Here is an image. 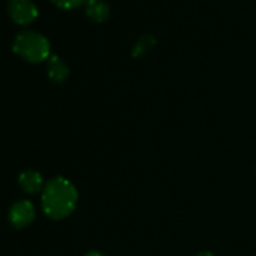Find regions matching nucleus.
<instances>
[{
  "instance_id": "f257e3e1",
  "label": "nucleus",
  "mask_w": 256,
  "mask_h": 256,
  "mask_svg": "<svg viewBox=\"0 0 256 256\" xmlns=\"http://www.w3.org/2000/svg\"><path fill=\"white\" fill-rule=\"evenodd\" d=\"M78 202V192L76 186L64 178L54 176L46 182L41 204L47 217L52 220H64L71 216Z\"/></svg>"
},
{
  "instance_id": "f03ea898",
  "label": "nucleus",
  "mask_w": 256,
  "mask_h": 256,
  "mask_svg": "<svg viewBox=\"0 0 256 256\" xmlns=\"http://www.w3.org/2000/svg\"><path fill=\"white\" fill-rule=\"evenodd\" d=\"M12 50L17 56L29 64H41L52 56V46L47 36L36 30L20 32L12 42Z\"/></svg>"
},
{
  "instance_id": "7ed1b4c3",
  "label": "nucleus",
  "mask_w": 256,
  "mask_h": 256,
  "mask_svg": "<svg viewBox=\"0 0 256 256\" xmlns=\"http://www.w3.org/2000/svg\"><path fill=\"white\" fill-rule=\"evenodd\" d=\"M8 16L16 24L29 26L38 18L40 11L34 0H8Z\"/></svg>"
},
{
  "instance_id": "20e7f679",
  "label": "nucleus",
  "mask_w": 256,
  "mask_h": 256,
  "mask_svg": "<svg viewBox=\"0 0 256 256\" xmlns=\"http://www.w3.org/2000/svg\"><path fill=\"white\" fill-rule=\"evenodd\" d=\"M35 206L30 200H17L10 210V222L16 229H24L35 220Z\"/></svg>"
},
{
  "instance_id": "39448f33",
  "label": "nucleus",
  "mask_w": 256,
  "mask_h": 256,
  "mask_svg": "<svg viewBox=\"0 0 256 256\" xmlns=\"http://www.w3.org/2000/svg\"><path fill=\"white\" fill-rule=\"evenodd\" d=\"M18 186L24 193L35 194L41 190H44V178L38 170L28 169L18 175Z\"/></svg>"
},
{
  "instance_id": "423d86ee",
  "label": "nucleus",
  "mask_w": 256,
  "mask_h": 256,
  "mask_svg": "<svg viewBox=\"0 0 256 256\" xmlns=\"http://www.w3.org/2000/svg\"><path fill=\"white\" fill-rule=\"evenodd\" d=\"M47 76L53 83H64L70 76V68L60 56L52 54L47 60Z\"/></svg>"
},
{
  "instance_id": "0eeeda50",
  "label": "nucleus",
  "mask_w": 256,
  "mask_h": 256,
  "mask_svg": "<svg viewBox=\"0 0 256 256\" xmlns=\"http://www.w3.org/2000/svg\"><path fill=\"white\" fill-rule=\"evenodd\" d=\"M84 12L92 23H106L110 17V8L104 0H86Z\"/></svg>"
},
{
  "instance_id": "6e6552de",
  "label": "nucleus",
  "mask_w": 256,
  "mask_h": 256,
  "mask_svg": "<svg viewBox=\"0 0 256 256\" xmlns=\"http://www.w3.org/2000/svg\"><path fill=\"white\" fill-rule=\"evenodd\" d=\"M156 36L154 35H144L136 44H134V47H133V52H132V54H133V58H142L144 54H146L154 46H156Z\"/></svg>"
},
{
  "instance_id": "1a4fd4ad",
  "label": "nucleus",
  "mask_w": 256,
  "mask_h": 256,
  "mask_svg": "<svg viewBox=\"0 0 256 256\" xmlns=\"http://www.w3.org/2000/svg\"><path fill=\"white\" fill-rule=\"evenodd\" d=\"M50 2H52L56 8H59V10L70 11V10L80 8L83 4H86V0H50Z\"/></svg>"
},
{
  "instance_id": "9d476101",
  "label": "nucleus",
  "mask_w": 256,
  "mask_h": 256,
  "mask_svg": "<svg viewBox=\"0 0 256 256\" xmlns=\"http://www.w3.org/2000/svg\"><path fill=\"white\" fill-rule=\"evenodd\" d=\"M84 256H104L101 252H98V250H90V252H88Z\"/></svg>"
},
{
  "instance_id": "9b49d317",
  "label": "nucleus",
  "mask_w": 256,
  "mask_h": 256,
  "mask_svg": "<svg viewBox=\"0 0 256 256\" xmlns=\"http://www.w3.org/2000/svg\"><path fill=\"white\" fill-rule=\"evenodd\" d=\"M194 256H216L212 252H208V250H205V252H199L198 254H194Z\"/></svg>"
}]
</instances>
